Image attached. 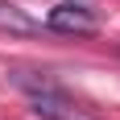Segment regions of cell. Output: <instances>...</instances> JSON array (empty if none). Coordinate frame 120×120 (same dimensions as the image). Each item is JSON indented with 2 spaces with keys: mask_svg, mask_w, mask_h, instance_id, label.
I'll use <instances>...</instances> for the list:
<instances>
[{
  "mask_svg": "<svg viewBox=\"0 0 120 120\" xmlns=\"http://www.w3.org/2000/svg\"><path fill=\"white\" fill-rule=\"evenodd\" d=\"M46 25L54 29V33H66V37H91L99 29V17L87 4H75V0H62V4H54L46 17Z\"/></svg>",
  "mask_w": 120,
  "mask_h": 120,
  "instance_id": "7a4b0ae2",
  "label": "cell"
},
{
  "mask_svg": "<svg viewBox=\"0 0 120 120\" xmlns=\"http://www.w3.org/2000/svg\"><path fill=\"white\" fill-rule=\"evenodd\" d=\"M0 29H8V33H33L37 25L29 21L21 8H12V4H0Z\"/></svg>",
  "mask_w": 120,
  "mask_h": 120,
  "instance_id": "3957f363",
  "label": "cell"
},
{
  "mask_svg": "<svg viewBox=\"0 0 120 120\" xmlns=\"http://www.w3.org/2000/svg\"><path fill=\"white\" fill-rule=\"evenodd\" d=\"M12 83L29 95L33 116H41V120H66V116H75V99L66 95L54 79H46V75H29V71H17V75H12Z\"/></svg>",
  "mask_w": 120,
  "mask_h": 120,
  "instance_id": "6da1fadb",
  "label": "cell"
}]
</instances>
